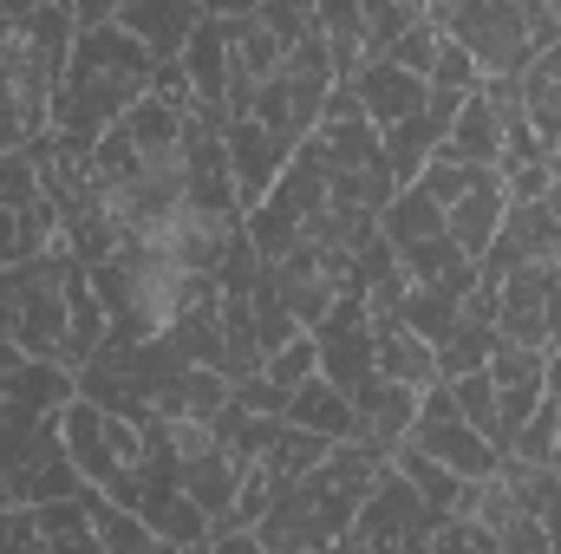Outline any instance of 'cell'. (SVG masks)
I'll use <instances>...</instances> for the list:
<instances>
[{"label":"cell","mask_w":561,"mask_h":554,"mask_svg":"<svg viewBox=\"0 0 561 554\" xmlns=\"http://www.w3.org/2000/svg\"><path fill=\"white\" fill-rule=\"evenodd\" d=\"M150 79H157V59L144 53L118 20L92 26V33H72V59H66L59 92H53L46 131H59L66 143H79L92 157L99 138L118 131L138 99H150Z\"/></svg>","instance_id":"cell-1"},{"label":"cell","mask_w":561,"mask_h":554,"mask_svg":"<svg viewBox=\"0 0 561 554\" xmlns=\"http://www.w3.org/2000/svg\"><path fill=\"white\" fill-rule=\"evenodd\" d=\"M386 470H392V457H379L366 443H333L320 470H307L300 483L275 489L255 542L268 554H333V542L366 509V496L386 483Z\"/></svg>","instance_id":"cell-2"},{"label":"cell","mask_w":561,"mask_h":554,"mask_svg":"<svg viewBox=\"0 0 561 554\" xmlns=\"http://www.w3.org/2000/svg\"><path fill=\"white\" fill-rule=\"evenodd\" d=\"M85 275H92V293L112 320V339H157L196 300H216V280L176 262L170 249H150V242H125L112 262H99Z\"/></svg>","instance_id":"cell-3"},{"label":"cell","mask_w":561,"mask_h":554,"mask_svg":"<svg viewBox=\"0 0 561 554\" xmlns=\"http://www.w3.org/2000/svg\"><path fill=\"white\" fill-rule=\"evenodd\" d=\"M72 249L59 242L53 255L26 268H0V339L39 366H66V293H72Z\"/></svg>","instance_id":"cell-4"},{"label":"cell","mask_w":561,"mask_h":554,"mask_svg":"<svg viewBox=\"0 0 561 554\" xmlns=\"http://www.w3.org/2000/svg\"><path fill=\"white\" fill-rule=\"evenodd\" d=\"M327 216H333V176L320 143L307 138L287 157L280 183L262 196V209H249V242L262 262H280L294 249H327Z\"/></svg>","instance_id":"cell-5"},{"label":"cell","mask_w":561,"mask_h":554,"mask_svg":"<svg viewBox=\"0 0 561 554\" xmlns=\"http://www.w3.org/2000/svg\"><path fill=\"white\" fill-rule=\"evenodd\" d=\"M183 372H196V366H183V359L170 353V339L157 333V339H105V353H99L85 372H72V385H79L85 405L144 424V417H157L163 392H170Z\"/></svg>","instance_id":"cell-6"},{"label":"cell","mask_w":561,"mask_h":554,"mask_svg":"<svg viewBox=\"0 0 561 554\" xmlns=\"http://www.w3.org/2000/svg\"><path fill=\"white\" fill-rule=\"evenodd\" d=\"M424 26L477 59L483 79H529L536 46L523 26V0H424Z\"/></svg>","instance_id":"cell-7"},{"label":"cell","mask_w":561,"mask_h":554,"mask_svg":"<svg viewBox=\"0 0 561 554\" xmlns=\"http://www.w3.org/2000/svg\"><path fill=\"white\" fill-rule=\"evenodd\" d=\"M59 437H66V457L79 470L85 489H99L105 503L118 509H138V463H144V430L131 417H112L85 399H72L59 412Z\"/></svg>","instance_id":"cell-8"},{"label":"cell","mask_w":561,"mask_h":554,"mask_svg":"<svg viewBox=\"0 0 561 554\" xmlns=\"http://www.w3.org/2000/svg\"><path fill=\"white\" fill-rule=\"evenodd\" d=\"M327 92H333V59H327V46H320V33H313V39H300V46L280 59V72L262 85V99H255V125L275 131L280 150H300V143L320 131Z\"/></svg>","instance_id":"cell-9"},{"label":"cell","mask_w":561,"mask_h":554,"mask_svg":"<svg viewBox=\"0 0 561 554\" xmlns=\"http://www.w3.org/2000/svg\"><path fill=\"white\" fill-rule=\"evenodd\" d=\"M437 522H444V516L424 503L419 489H412L399 470H386V483L366 496V509H359L353 529L333 542V554H431Z\"/></svg>","instance_id":"cell-10"},{"label":"cell","mask_w":561,"mask_h":554,"mask_svg":"<svg viewBox=\"0 0 561 554\" xmlns=\"http://www.w3.org/2000/svg\"><path fill=\"white\" fill-rule=\"evenodd\" d=\"M85 483L66 457V437H59V417H46L26 443H13L0 457V516L7 509H46V503H72Z\"/></svg>","instance_id":"cell-11"},{"label":"cell","mask_w":561,"mask_h":554,"mask_svg":"<svg viewBox=\"0 0 561 554\" xmlns=\"http://www.w3.org/2000/svg\"><path fill=\"white\" fill-rule=\"evenodd\" d=\"M262 280L275 287V300L287 307V320L300 333H313L346 293H353V255L340 249H294L280 262H262Z\"/></svg>","instance_id":"cell-12"},{"label":"cell","mask_w":561,"mask_h":554,"mask_svg":"<svg viewBox=\"0 0 561 554\" xmlns=\"http://www.w3.org/2000/svg\"><path fill=\"white\" fill-rule=\"evenodd\" d=\"M516 268H561V183L549 176V196L542 203H510L490 255L477 262V280L503 287Z\"/></svg>","instance_id":"cell-13"},{"label":"cell","mask_w":561,"mask_h":554,"mask_svg":"<svg viewBox=\"0 0 561 554\" xmlns=\"http://www.w3.org/2000/svg\"><path fill=\"white\" fill-rule=\"evenodd\" d=\"M419 457H431V463H444L450 476H463V483H483V476H496V450L463 424V412H457V399H450V385H431V392H419V417H412V437H405Z\"/></svg>","instance_id":"cell-14"},{"label":"cell","mask_w":561,"mask_h":554,"mask_svg":"<svg viewBox=\"0 0 561 554\" xmlns=\"http://www.w3.org/2000/svg\"><path fill=\"white\" fill-rule=\"evenodd\" d=\"M313 353H320V379L346 399H359L373 379H379V353H373V320H366V300L359 287L313 326Z\"/></svg>","instance_id":"cell-15"},{"label":"cell","mask_w":561,"mask_h":554,"mask_svg":"<svg viewBox=\"0 0 561 554\" xmlns=\"http://www.w3.org/2000/svg\"><path fill=\"white\" fill-rule=\"evenodd\" d=\"M222 20H229V118H255V99L280 72L287 46L262 26L255 7H222Z\"/></svg>","instance_id":"cell-16"},{"label":"cell","mask_w":561,"mask_h":554,"mask_svg":"<svg viewBox=\"0 0 561 554\" xmlns=\"http://www.w3.org/2000/svg\"><path fill=\"white\" fill-rule=\"evenodd\" d=\"M496 300H503V287H490V280H477V287L463 293L450 333L431 346V353H437V385H457V379H470V372L490 366V346H496Z\"/></svg>","instance_id":"cell-17"},{"label":"cell","mask_w":561,"mask_h":554,"mask_svg":"<svg viewBox=\"0 0 561 554\" xmlns=\"http://www.w3.org/2000/svg\"><path fill=\"white\" fill-rule=\"evenodd\" d=\"M222 150H229V183H236L242 216H249V209H262V196L280 183V170H287V157H294V150H280L275 131H262L255 118H229Z\"/></svg>","instance_id":"cell-18"},{"label":"cell","mask_w":561,"mask_h":554,"mask_svg":"<svg viewBox=\"0 0 561 554\" xmlns=\"http://www.w3.org/2000/svg\"><path fill=\"white\" fill-rule=\"evenodd\" d=\"M118 26L138 39L157 66H176L190 33L203 26V7L196 0H118Z\"/></svg>","instance_id":"cell-19"},{"label":"cell","mask_w":561,"mask_h":554,"mask_svg":"<svg viewBox=\"0 0 561 554\" xmlns=\"http://www.w3.org/2000/svg\"><path fill=\"white\" fill-rule=\"evenodd\" d=\"M496 339L549 353V268H516L496 300Z\"/></svg>","instance_id":"cell-20"},{"label":"cell","mask_w":561,"mask_h":554,"mask_svg":"<svg viewBox=\"0 0 561 554\" xmlns=\"http://www.w3.org/2000/svg\"><path fill=\"white\" fill-rule=\"evenodd\" d=\"M373 320V353H379V379L405 385V392H431L437 385V353L431 339H419L399 313H366Z\"/></svg>","instance_id":"cell-21"},{"label":"cell","mask_w":561,"mask_h":554,"mask_svg":"<svg viewBox=\"0 0 561 554\" xmlns=\"http://www.w3.org/2000/svg\"><path fill=\"white\" fill-rule=\"evenodd\" d=\"M353 417H359V430H353V443H366V450H379V457H392L405 437H412V417H419V392H405V385H392V379H373L359 399H353Z\"/></svg>","instance_id":"cell-22"},{"label":"cell","mask_w":561,"mask_h":554,"mask_svg":"<svg viewBox=\"0 0 561 554\" xmlns=\"http://www.w3.org/2000/svg\"><path fill=\"white\" fill-rule=\"evenodd\" d=\"M353 92H359V112H366V125H373V131H392V125L419 118L424 99H431V85H424V79L399 72V66H386V59H366V72L353 79Z\"/></svg>","instance_id":"cell-23"},{"label":"cell","mask_w":561,"mask_h":554,"mask_svg":"<svg viewBox=\"0 0 561 554\" xmlns=\"http://www.w3.org/2000/svg\"><path fill=\"white\" fill-rule=\"evenodd\" d=\"M183 79H190L196 105L229 112V20H222V7H203V26L183 46Z\"/></svg>","instance_id":"cell-24"},{"label":"cell","mask_w":561,"mask_h":554,"mask_svg":"<svg viewBox=\"0 0 561 554\" xmlns=\"http://www.w3.org/2000/svg\"><path fill=\"white\" fill-rule=\"evenodd\" d=\"M503 216H510V196H503V176L490 170L463 203H450V209H444V235L457 242V255L483 262V255H490V242H496V229H503Z\"/></svg>","instance_id":"cell-25"},{"label":"cell","mask_w":561,"mask_h":554,"mask_svg":"<svg viewBox=\"0 0 561 554\" xmlns=\"http://www.w3.org/2000/svg\"><path fill=\"white\" fill-rule=\"evenodd\" d=\"M242 463L216 443V450H203V457H190V463H176V483H183V496L209 516V522H222L229 509H236V496H242Z\"/></svg>","instance_id":"cell-26"},{"label":"cell","mask_w":561,"mask_h":554,"mask_svg":"<svg viewBox=\"0 0 561 554\" xmlns=\"http://www.w3.org/2000/svg\"><path fill=\"white\" fill-rule=\"evenodd\" d=\"M287 424L307 430V437H327V443H353V430H359L353 399L333 392L327 379H307L300 392H287Z\"/></svg>","instance_id":"cell-27"},{"label":"cell","mask_w":561,"mask_h":554,"mask_svg":"<svg viewBox=\"0 0 561 554\" xmlns=\"http://www.w3.org/2000/svg\"><path fill=\"white\" fill-rule=\"evenodd\" d=\"M320 20V46L333 59V85H353L366 72V26H359V0H313Z\"/></svg>","instance_id":"cell-28"},{"label":"cell","mask_w":561,"mask_h":554,"mask_svg":"<svg viewBox=\"0 0 561 554\" xmlns=\"http://www.w3.org/2000/svg\"><path fill=\"white\" fill-rule=\"evenodd\" d=\"M66 372H85L99 353H105V339H112V320H105V307H99V293H92V275L79 268L72 275V293H66Z\"/></svg>","instance_id":"cell-29"},{"label":"cell","mask_w":561,"mask_h":554,"mask_svg":"<svg viewBox=\"0 0 561 554\" xmlns=\"http://www.w3.org/2000/svg\"><path fill=\"white\" fill-rule=\"evenodd\" d=\"M92 503H99V489H79L72 503H46V509H33L46 554H105V549H99V522H92Z\"/></svg>","instance_id":"cell-30"},{"label":"cell","mask_w":561,"mask_h":554,"mask_svg":"<svg viewBox=\"0 0 561 554\" xmlns=\"http://www.w3.org/2000/svg\"><path fill=\"white\" fill-rule=\"evenodd\" d=\"M66 235H59V209L53 203H33V209H13L0 216V268H26L39 255H53Z\"/></svg>","instance_id":"cell-31"},{"label":"cell","mask_w":561,"mask_h":554,"mask_svg":"<svg viewBox=\"0 0 561 554\" xmlns=\"http://www.w3.org/2000/svg\"><path fill=\"white\" fill-rule=\"evenodd\" d=\"M444 150H450L457 163H470V170H496V150H503V112H496L483 92L463 99V112H457V125H450Z\"/></svg>","instance_id":"cell-32"},{"label":"cell","mask_w":561,"mask_h":554,"mask_svg":"<svg viewBox=\"0 0 561 554\" xmlns=\"http://www.w3.org/2000/svg\"><path fill=\"white\" fill-rule=\"evenodd\" d=\"M399 268H405V287H477V262L457 255L450 235H431V242L399 249Z\"/></svg>","instance_id":"cell-33"},{"label":"cell","mask_w":561,"mask_h":554,"mask_svg":"<svg viewBox=\"0 0 561 554\" xmlns=\"http://www.w3.org/2000/svg\"><path fill=\"white\" fill-rule=\"evenodd\" d=\"M450 522H463V529H477V535L503 542V535H510L516 522H529V516H523V503L510 496V483H503V476H483V483H470V489H463V509H457Z\"/></svg>","instance_id":"cell-34"},{"label":"cell","mask_w":561,"mask_h":554,"mask_svg":"<svg viewBox=\"0 0 561 554\" xmlns=\"http://www.w3.org/2000/svg\"><path fill=\"white\" fill-rule=\"evenodd\" d=\"M392 470H399V476H405V483L419 489V496L431 503V509H437V516H444V522H450V516L463 509V489H470V483H463V476H450L444 463L419 457L412 443H399V450H392Z\"/></svg>","instance_id":"cell-35"},{"label":"cell","mask_w":561,"mask_h":554,"mask_svg":"<svg viewBox=\"0 0 561 554\" xmlns=\"http://www.w3.org/2000/svg\"><path fill=\"white\" fill-rule=\"evenodd\" d=\"M379 235H386L392 249L431 242V235H444V209H437V203H424L419 189H399V196L386 203V216H379Z\"/></svg>","instance_id":"cell-36"},{"label":"cell","mask_w":561,"mask_h":554,"mask_svg":"<svg viewBox=\"0 0 561 554\" xmlns=\"http://www.w3.org/2000/svg\"><path fill=\"white\" fill-rule=\"evenodd\" d=\"M280 430H287V417H249V412H236V405L216 417V443H222L242 470H255V463L268 457V443H275Z\"/></svg>","instance_id":"cell-37"},{"label":"cell","mask_w":561,"mask_h":554,"mask_svg":"<svg viewBox=\"0 0 561 554\" xmlns=\"http://www.w3.org/2000/svg\"><path fill=\"white\" fill-rule=\"evenodd\" d=\"M463 293L470 287H405V300H399V320L419 333V339H444L450 333V320H457V307H463Z\"/></svg>","instance_id":"cell-38"},{"label":"cell","mask_w":561,"mask_h":554,"mask_svg":"<svg viewBox=\"0 0 561 554\" xmlns=\"http://www.w3.org/2000/svg\"><path fill=\"white\" fill-rule=\"evenodd\" d=\"M327 450H333L327 437H307V430H294V424H287L275 443H268V457H262V476H268L275 489H287V483H300L307 470H320V463H327Z\"/></svg>","instance_id":"cell-39"},{"label":"cell","mask_w":561,"mask_h":554,"mask_svg":"<svg viewBox=\"0 0 561 554\" xmlns=\"http://www.w3.org/2000/svg\"><path fill=\"white\" fill-rule=\"evenodd\" d=\"M424 20V0H359V26H366V59H386L412 26Z\"/></svg>","instance_id":"cell-40"},{"label":"cell","mask_w":561,"mask_h":554,"mask_svg":"<svg viewBox=\"0 0 561 554\" xmlns=\"http://www.w3.org/2000/svg\"><path fill=\"white\" fill-rule=\"evenodd\" d=\"M490 385L496 392H542V379H549V353H536V346H510V339H496L490 346Z\"/></svg>","instance_id":"cell-41"},{"label":"cell","mask_w":561,"mask_h":554,"mask_svg":"<svg viewBox=\"0 0 561 554\" xmlns=\"http://www.w3.org/2000/svg\"><path fill=\"white\" fill-rule=\"evenodd\" d=\"M92 522H99V549L105 554H170L131 509H118V503H105V496L92 503Z\"/></svg>","instance_id":"cell-42"},{"label":"cell","mask_w":561,"mask_h":554,"mask_svg":"<svg viewBox=\"0 0 561 554\" xmlns=\"http://www.w3.org/2000/svg\"><path fill=\"white\" fill-rule=\"evenodd\" d=\"M549 163V143L536 138V125L523 118V105H510L503 112V150H496V176L510 183V176H523V170H542Z\"/></svg>","instance_id":"cell-43"},{"label":"cell","mask_w":561,"mask_h":554,"mask_svg":"<svg viewBox=\"0 0 561 554\" xmlns=\"http://www.w3.org/2000/svg\"><path fill=\"white\" fill-rule=\"evenodd\" d=\"M483 176H490V170H470V163H457L450 150H437V157L424 163V176L412 183V189H419L424 203H437V209H450V203H463V196H470V189H477Z\"/></svg>","instance_id":"cell-44"},{"label":"cell","mask_w":561,"mask_h":554,"mask_svg":"<svg viewBox=\"0 0 561 554\" xmlns=\"http://www.w3.org/2000/svg\"><path fill=\"white\" fill-rule=\"evenodd\" d=\"M450 399H457V412H463V424L496 450V385H490V372H470V379H457L450 385ZM503 457V450H496Z\"/></svg>","instance_id":"cell-45"},{"label":"cell","mask_w":561,"mask_h":554,"mask_svg":"<svg viewBox=\"0 0 561 554\" xmlns=\"http://www.w3.org/2000/svg\"><path fill=\"white\" fill-rule=\"evenodd\" d=\"M523 118L536 125V138L549 143V157H556L561 150V85L556 79H542V72L523 79Z\"/></svg>","instance_id":"cell-46"},{"label":"cell","mask_w":561,"mask_h":554,"mask_svg":"<svg viewBox=\"0 0 561 554\" xmlns=\"http://www.w3.org/2000/svg\"><path fill=\"white\" fill-rule=\"evenodd\" d=\"M249 320H255V339H262V359L280 353V346H294L300 339V326L287 320V307L275 300V287L268 280H255V293H249Z\"/></svg>","instance_id":"cell-47"},{"label":"cell","mask_w":561,"mask_h":554,"mask_svg":"<svg viewBox=\"0 0 561 554\" xmlns=\"http://www.w3.org/2000/svg\"><path fill=\"white\" fill-rule=\"evenodd\" d=\"M33 203H46V189H39V170H33V157H26V143H20V150L0 157V216L33 209Z\"/></svg>","instance_id":"cell-48"},{"label":"cell","mask_w":561,"mask_h":554,"mask_svg":"<svg viewBox=\"0 0 561 554\" xmlns=\"http://www.w3.org/2000/svg\"><path fill=\"white\" fill-rule=\"evenodd\" d=\"M268 385H280V392H300L307 379H320V353H313V333H300L294 346H280V353H268Z\"/></svg>","instance_id":"cell-49"},{"label":"cell","mask_w":561,"mask_h":554,"mask_svg":"<svg viewBox=\"0 0 561 554\" xmlns=\"http://www.w3.org/2000/svg\"><path fill=\"white\" fill-rule=\"evenodd\" d=\"M437 46H444V39H437V33L419 20V26H412V33H405V39L386 53V66H399V72H412V79H431V66H437Z\"/></svg>","instance_id":"cell-50"},{"label":"cell","mask_w":561,"mask_h":554,"mask_svg":"<svg viewBox=\"0 0 561 554\" xmlns=\"http://www.w3.org/2000/svg\"><path fill=\"white\" fill-rule=\"evenodd\" d=\"M229 405L249 417H287V392L268 385V372H255V379H242V385H229Z\"/></svg>","instance_id":"cell-51"},{"label":"cell","mask_w":561,"mask_h":554,"mask_svg":"<svg viewBox=\"0 0 561 554\" xmlns=\"http://www.w3.org/2000/svg\"><path fill=\"white\" fill-rule=\"evenodd\" d=\"M0 554H46L33 509H7V516H0Z\"/></svg>","instance_id":"cell-52"},{"label":"cell","mask_w":561,"mask_h":554,"mask_svg":"<svg viewBox=\"0 0 561 554\" xmlns=\"http://www.w3.org/2000/svg\"><path fill=\"white\" fill-rule=\"evenodd\" d=\"M523 26H529V46H536V59L561 46V20H556V0H523Z\"/></svg>","instance_id":"cell-53"},{"label":"cell","mask_w":561,"mask_h":554,"mask_svg":"<svg viewBox=\"0 0 561 554\" xmlns=\"http://www.w3.org/2000/svg\"><path fill=\"white\" fill-rule=\"evenodd\" d=\"M529 522H542V535H549V549L561 554V470H549V483H542V496H536V509H529Z\"/></svg>","instance_id":"cell-54"},{"label":"cell","mask_w":561,"mask_h":554,"mask_svg":"<svg viewBox=\"0 0 561 554\" xmlns=\"http://www.w3.org/2000/svg\"><path fill=\"white\" fill-rule=\"evenodd\" d=\"M431 554H496V542H490V535H477V529H463V522H437Z\"/></svg>","instance_id":"cell-55"},{"label":"cell","mask_w":561,"mask_h":554,"mask_svg":"<svg viewBox=\"0 0 561 554\" xmlns=\"http://www.w3.org/2000/svg\"><path fill=\"white\" fill-rule=\"evenodd\" d=\"M496 554H556L549 549V535H542V522H516L503 542H496Z\"/></svg>","instance_id":"cell-56"},{"label":"cell","mask_w":561,"mask_h":554,"mask_svg":"<svg viewBox=\"0 0 561 554\" xmlns=\"http://www.w3.org/2000/svg\"><path fill=\"white\" fill-rule=\"evenodd\" d=\"M366 112H359V92L353 85H333L327 92V112H320V125H359Z\"/></svg>","instance_id":"cell-57"},{"label":"cell","mask_w":561,"mask_h":554,"mask_svg":"<svg viewBox=\"0 0 561 554\" xmlns=\"http://www.w3.org/2000/svg\"><path fill=\"white\" fill-rule=\"evenodd\" d=\"M118 20V0H72V26L92 33V26H112Z\"/></svg>","instance_id":"cell-58"},{"label":"cell","mask_w":561,"mask_h":554,"mask_svg":"<svg viewBox=\"0 0 561 554\" xmlns=\"http://www.w3.org/2000/svg\"><path fill=\"white\" fill-rule=\"evenodd\" d=\"M549 353H561V268H549Z\"/></svg>","instance_id":"cell-59"},{"label":"cell","mask_w":561,"mask_h":554,"mask_svg":"<svg viewBox=\"0 0 561 554\" xmlns=\"http://www.w3.org/2000/svg\"><path fill=\"white\" fill-rule=\"evenodd\" d=\"M209 554H268L255 535H209Z\"/></svg>","instance_id":"cell-60"},{"label":"cell","mask_w":561,"mask_h":554,"mask_svg":"<svg viewBox=\"0 0 561 554\" xmlns=\"http://www.w3.org/2000/svg\"><path fill=\"white\" fill-rule=\"evenodd\" d=\"M529 72H542V79H556V85H561V46H549V53H542Z\"/></svg>","instance_id":"cell-61"},{"label":"cell","mask_w":561,"mask_h":554,"mask_svg":"<svg viewBox=\"0 0 561 554\" xmlns=\"http://www.w3.org/2000/svg\"><path fill=\"white\" fill-rule=\"evenodd\" d=\"M183 554H209V542H203V549H183Z\"/></svg>","instance_id":"cell-62"}]
</instances>
